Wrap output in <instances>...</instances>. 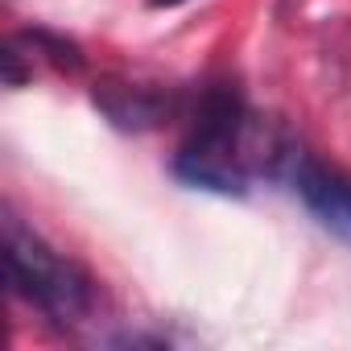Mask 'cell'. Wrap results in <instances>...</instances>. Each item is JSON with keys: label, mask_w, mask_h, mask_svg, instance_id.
Segmentation results:
<instances>
[{"label": "cell", "mask_w": 351, "mask_h": 351, "mask_svg": "<svg viewBox=\"0 0 351 351\" xmlns=\"http://www.w3.org/2000/svg\"><path fill=\"white\" fill-rule=\"evenodd\" d=\"M34 54H42L46 62H54L58 71H83V54H79V46L75 42H66V38H58V34H50V29H25V34H17ZM29 54V58H34Z\"/></svg>", "instance_id": "5"}, {"label": "cell", "mask_w": 351, "mask_h": 351, "mask_svg": "<svg viewBox=\"0 0 351 351\" xmlns=\"http://www.w3.org/2000/svg\"><path fill=\"white\" fill-rule=\"evenodd\" d=\"M298 145L256 120L232 83H211L191 116L186 141L178 149V178L203 191L240 195L252 173H285Z\"/></svg>", "instance_id": "1"}, {"label": "cell", "mask_w": 351, "mask_h": 351, "mask_svg": "<svg viewBox=\"0 0 351 351\" xmlns=\"http://www.w3.org/2000/svg\"><path fill=\"white\" fill-rule=\"evenodd\" d=\"M95 104L120 128H153V124H161L173 112L169 91L141 87V83H124V79H104L95 87Z\"/></svg>", "instance_id": "4"}, {"label": "cell", "mask_w": 351, "mask_h": 351, "mask_svg": "<svg viewBox=\"0 0 351 351\" xmlns=\"http://www.w3.org/2000/svg\"><path fill=\"white\" fill-rule=\"evenodd\" d=\"M178 5H186V0H149V9H178Z\"/></svg>", "instance_id": "6"}, {"label": "cell", "mask_w": 351, "mask_h": 351, "mask_svg": "<svg viewBox=\"0 0 351 351\" xmlns=\"http://www.w3.org/2000/svg\"><path fill=\"white\" fill-rule=\"evenodd\" d=\"M285 178L293 182V191L302 195V203L310 207V215L335 232L339 240L351 244V173L318 161L314 153H293L289 169H285Z\"/></svg>", "instance_id": "3"}, {"label": "cell", "mask_w": 351, "mask_h": 351, "mask_svg": "<svg viewBox=\"0 0 351 351\" xmlns=\"http://www.w3.org/2000/svg\"><path fill=\"white\" fill-rule=\"evenodd\" d=\"M5 277L17 298L38 306L50 322L75 326L95 310V281L83 265L54 252L38 232H29L13 207H5Z\"/></svg>", "instance_id": "2"}]
</instances>
